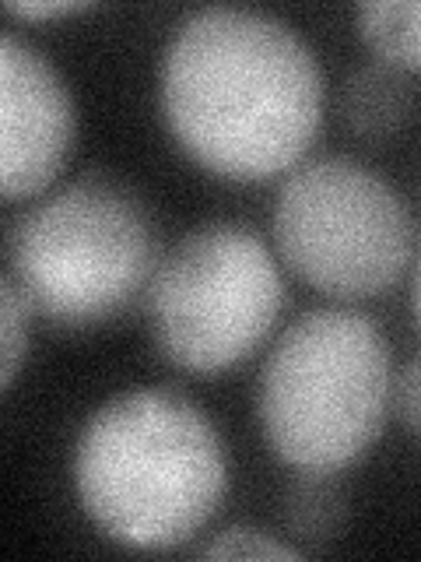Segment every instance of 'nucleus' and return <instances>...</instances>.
<instances>
[{
	"label": "nucleus",
	"mask_w": 421,
	"mask_h": 562,
	"mask_svg": "<svg viewBox=\"0 0 421 562\" xmlns=\"http://www.w3.org/2000/svg\"><path fill=\"white\" fill-rule=\"evenodd\" d=\"M29 310H32V299L29 292L18 285V278L8 274L4 285H0V383L11 386L18 366L25 359V348H29Z\"/></svg>",
	"instance_id": "11"
},
{
	"label": "nucleus",
	"mask_w": 421,
	"mask_h": 562,
	"mask_svg": "<svg viewBox=\"0 0 421 562\" xmlns=\"http://www.w3.org/2000/svg\"><path fill=\"white\" fill-rule=\"evenodd\" d=\"M201 555L207 559H295L298 552L292 544L257 531V527H228V531L218 535L207 549H201Z\"/></svg>",
	"instance_id": "12"
},
{
	"label": "nucleus",
	"mask_w": 421,
	"mask_h": 562,
	"mask_svg": "<svg viewBox=\"0 0 421 562\" xmlns=\"http://www.w3.org/2000/svg\"><path fill=\"white\" fill-rule=\"evenodd\" d=\"M88 4H75V0H46V4H8L11 14L18 18H60V14H75V11H84Z\"/></svg>",
	"instance_id": "14"
},
{
	"label": "nucleus",
	"mask_w": 421,
	"mask_h": 562,
	"mask_svg": "<svg viewBox=\"0 0 421 562\" xmlns=\"http://www.w3.org/2000/svg\"><path fill=\"white\" fill-rule=\"evenodd\" d=\"M75 482L105 535L134 549H172L218 509L228 468L197 404L169 386H145L110 401L84 426Z\"/></svg>",
	"instance_id": "2"
},
{
	"label": "nucleus",
	"mask_w": 421,
	"mask_h": 562,
	"mask_svg": "<svg viewBox=\"0 0 421 562\" xmlns=\"http://www.w3.org/2000/svg\"><path fill=\"white\" fill-rule=\"evenodd\" d=\"M411 215L400 193L355 158L298 166L274 204V243L288 268L338 299L386 292L408 268Z\"/></svg>",
	"instance_id": "5"
},
{
	"label": "nucleus",
	"mask_w": 421,
	"mask_h": 562,
	"mask_svg": "<svg viewBox=\"0 0 421 562\" xmlns=\"http://www.w3.org/2000/svg\"><path fill=\"white\" fill-rule=\"evenodd\" d=\"M285 285L253 233L210 225L186 236L158 263L148 289L151 334L186 373H221L268 338Z\"/></svg>",
	"instance_id": "6"
},
{
	"label": "nucleus",
	"mask_w": 421,
	"mask_h": 562,
	"mask_svg": "<svg viewBox=\"0 0 421 562\" xmlns=\"http://www.w3.org/2000/svg\"><path fill=\"white\" fill-rule=\"evenodd\" d=\"M162 113L204 169L268 180L309 151L323 116V75L277 18L204 8L166 46Z\"/></svg>",
	"instance_id": "1"
},
{
	"label": "nucleus",
	"mask_w": 421,
	"mask_h": 562,
	"mask_svg": "<svg viewBox=\"0 0 421 562\" xmlns=\"http://www.w3.org/2000/svg\"><path fill=\"white\" fill-rule=\"evenodd\" d=\"M341 113L348 127L362 137H390L411 113V85L394 64L359 67L344 81Z\"/></svg>",
	"instance_id": "8"
},
{
	"label": "nucleus",
	"mask_w": 421,
	"mask_h": 562,
	"mask_svg": "<svg viewBox=\"0 0 421 562\" xmlns=\"http://www.w3.org/2000/svg\"><path fill=\"white\" fill-rule=\"evenodd\" d=\"M414 303H418V321H421V268H418V285H414Z\"/></svg>",
	"instance_id": "15"
},
{
	"label": "nucleus",
	"mask_w": 421,
	"mask_h": 562,
	"mask_svg": "<svg viewBox=\"0 0 421 562\" xmlns=\"http://www.w3.org/2000/svg\"><path fill=\"white\" fill-rule=\"evenodd\" d=\"M390 394V351L368 316L306 313L263 366V436L285 464L333 474L379 436Z\"/></svg>",
	"instance_id": "3"
},
{
	"label": "nucleus",
	"mask_w": 421,
	"mask_h": 562,
	"mask_svg": "<svg viewBox=\"0 0 421 562\" xmlns=\"http://www.w3.org/2000/svg\"><path fill=\"white\" fill-rule=\"evenodd\" d=\"M11 274L46 316L95 324L120 313L151 274V222L127 190L102 180L64 187L29 207L8 236Z\"/></svg>",
	"instance_id": "4"
},
{
	"label": "nucleus",
	"mask_w": 421,
	"mask_h": 562,
	"mask_svg": "<svg viewBox=\"0 0 421 562\" xmlns=\"http://www.w3.org/2000/svg\"><path fill=\"white\" fill-rule=\"evenodd\" d=\"M359 32L386 64L421 70V0L362 4Z\"/></svg>",
	"instance_id": "9"
},
{
	"label": "nucleus",
	"mask_w": 421,
	"mask_h": 562,
	"mask_svg": "<svg viewBox=\"0 0 421 562\" xmlns=\"http://www.w3.org/2000/svg\"><path fill=\"white\" fill-rule=\"evenodd\" d=\"M285 524L303 541H330L344 524V488L330 471H303L285 492Z\"/></svg>",
	"instance_id": "10"
},
{
	"label": "nucleus",
	"mask_w": 421,
	"mask_h": 562,
	"mask_svg": "<svg viewBox=\"0 0 421 562\" xmlns=\"http://www.w3.org/2000/svg\"><path fill=\"white\" fill-rule=\"evenodd\" d=\"M390 397H394V408H397V418L403 422V429L421 439V356L400 369Z\"/></svg>",
	"instance_id": "13"
},
{
	"label": "nucleus",
	"mask_w": 421,
	"mask_h": 562,
	"mask_svg": "<svg viewBox=\"0 0 421 562\" xmlns=\"http://www.w3.org/2000/svg\"><path fill=\"white\" fill-rule=\"evenodd\" d=\"M0 176L8 201L39 193L60 172L75 137V110L39 49L4 35L0 43Z\"/></svg>",
	"instance_id": "7"
}]
</instances>
